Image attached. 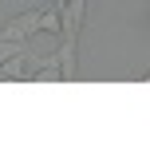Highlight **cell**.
Listing matches in <instances>:
<instances>
[{
  "label": "cell",
  "instance_id": "6da1fadb",
  "mask_svg": "<svg viewBox=\"0 0 150 142\" xmlns=\"http://www.w3.org/2000/svg\"><path fill=\"white\" fill-rule=\"evenodd\" d=\"M36 32H40V8H32V12H20L16 20H8L4 28H0V40H12V44H28Z\"/></svg>",
  "mask_w": 150,
  "mask_h": 142
},
{
  "label": "cell",
  "instance_id": "7a4b0ae2",
  "mask_svg": "<svg viewBox=\"0 0 150 142\" xmlns=\"http://www.w3.org/2000/svg\"><path fill=\"white\" fill-rule=\"evenodd\" d=\"M83 12H87V0H63L59 4V40H79Z\"/></svg>",
  "mask_w": 150,
  "mask_h": 142
},
{
  "label": "cell",
  "instance_id": "3957f363",
  "mask_svg": "<svg viewBox=\"0 0 150 142\" xmlns=\"http://www.w3.org/2000/svg\"><path fill=\"white\" fill-rule=\"evenodd\" d=\"M55 59H59V79L63 83H75V75H79V63H75V40H59Z\"/></svg>",
  "mask_w": 150,
  "mask_h": 142
},
{
  "label": "cell",
  "instance_id": "277c9868",
  "mask_svg": "<svg viewBox=\"0 0 150 142\" xmlns=\"http://www.w3.org/2000/svg\"><path fill=\"white\" fill-rule=\"evenodd\" d=\"M0 79H8V83H16V79H28V52H16V55H8V59L0 63Z\"/></svg>",
  "mask_w": 150,
  "mask_h": 142
},
{
  "label": "cell",
  "instance_id": "5b68a950",
  "mask_svg": "<svg viewBox=\"0 0 150 142\" xmlns=\"http://www.w3.org/2000/svg\"><path fill=\"white\" fill-rule=\"evenodd\" d=\"M40 32H59V8L40 12Z\"/></svg>",
  "mask_w": 150,
  "mask_h": 142
},
{
  "label": "cell",
  "instance_id": "8992f818",
  "mask_svg": "<svg viewBox=\"0 0 150 142\" xmlns=\"http://www.w3.org/2000/svg\"><path fill=\"white\" fill-rule=\"evenodd\" d=\"M16 52H24V44H12V40H0V63H4L8 55H16Z\"/></svg>",
  "mask_w": 150,
  "mask_h": 142
}]
</instances>
